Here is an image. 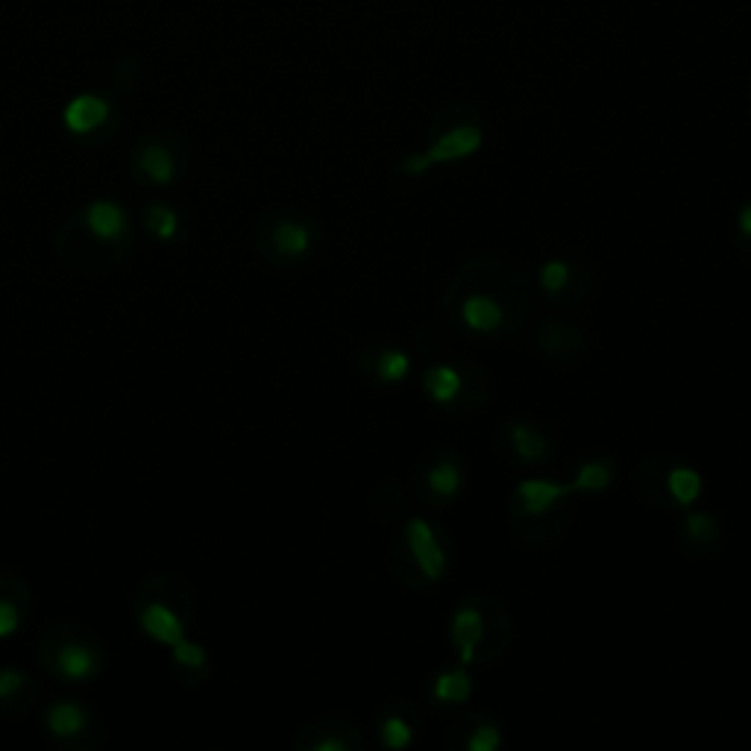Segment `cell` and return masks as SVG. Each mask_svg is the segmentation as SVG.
Instances as JSON below:
<instances>
[{
  "instance_id": "1",
  "label": "cell",
  "mask_w": 751,
  "mask_h": 751,
  "mask_svg": "<svg viewBox=\"0 0 751 751\" xmlns=\"http://www.w3.org/2000/svg\"><path fill=\"white\" fill-rule=\"evenodd\" d=\"M529 279L508 259L476 256L446 288V320L467 338L496 341L523 329L529 314Z\"/></svg>"
},
{
  "instance_id": "2",
  "label": "cell",
  "mask_w": 751,
  "mask_h": 751,
  "mask_svg": "<svg viewBox=\"0 0 751 751\" xmlns=\"http://www.w3.org/2000/svg\"><path fill=\"white\" fill-rule=\"evenodd\" d=\"M135 218L121 200L97 197L59 223L53 253L68 270L103 276L133 259Z\"/></svg>"
},
{
  "instance_id": "3",
  "label": "cell",
  "mask_w": 751,
  "mask_h": 751,
  "mask_svg": "<svg viewBox=\"0 0 751 751\" xmlns=\"http://www.w3.org/2000/svg\"><path fill=\"white\" fill-rule=\"evenodd\" d=\"M194 590L191 584L179 573L171 570H159L150 573L147 578L138 581L133 593V619L135 628L171 649L182 643L185 637H191V625H194Z\"/></svg>"
},
{
  "instance_id": "4",
  "label": "cell",
  "mask_w": 751,
  "mask_h": 751,
  "mask_svg": "<svg viewBox=\"0 0 751 751\" xmlns=\"http://www.w3.org/2000/svg\"><path fill=\"white\" fill-rule=\"evenodd\" d=\"M36 661L53 681L83 687L106 672L109 652L94 628L77 619H59L39 634Z\"/></svg>"
},
{
  "instance_id": "5",
  "label": "cell",
  "mask_w": 751,
  "mask_h": 751,
  "mask_svg": "<svg viewBox=\"0 0 751 751\" xmlns=\"http://www.w3.org/2000/svg\"><path fill=\"white\" fill-rule=\"evenodd\" d=\"M253 247L267 265L300 267L320 247V226L303 209L276 206L253 221Z\"/></svg>"
},
{
  "instance_id": "6",
  "label": "cell",
  "mask_w": 751,
  "mask_h": 751,
  "mask_svg": "<svg viewBox=\"0 0 751 751\" xmlns=\"http://www.w3.org/2000/svg\"><path fill=\"white\" fill-rule=\"evenodd\" d=\"M508 640V614L490 596L461 599L449 617V646L458 661L473 663L493 661L502 655Z\"/></svg>"
},
{
  "instance_id": "7",
  "label": "cell",
  "mask_w": 751,
  "mask_h": 751,
  "mask_svg": "<svg viewBox=\"0 0 751 751\" xmlns=\"http://www.w3.org/2000/svg\"><path fill=\"white\" fill-rule=\"evenodd\" d=\"M394 564H405L411 570V575L405 578L408 587L441 584L452 564V549L446 534L426 517H408L399 531Z\"/></svg>"
},
{
  "instance_id": "8",
  "label": "cell",
  "mask_w": 751,
  "mask_h": 751,
  "mask_svg": "<svg viewBox=\"0 0 751 751\" xmlns=\"http://www.w3.org/2000/svg\"><path fill=\"white\" fill-rule=\"evenodd\" d=\"M420 388L435 408L449 414H470L490 397L487 373L467 361H435L423 373Z\"/></svg>"
},
{
  "instance_id": "9",
  "label": "cell",
  "mask_w": 751,
  "mask_h": 751,
  "mask_svg": "<svg viewBox=\"0 0 751 751\" xmlns=\"http://www.w3.org/2000/svg\"><path fill=\"white\" fill-rule=\"evenodd\" d=\"M42 725L53 746L65 751H100L106 743V719L80 699H56L42 710Z\"/></svg>"
},
{
  "instance_id": "10",
  "label": "cell",
  "mask_w": 751,
  "mask_h": 751,
  "mask_svg": "<svg viewBox=\"0 0 751 751\" xmlns=\"http://www.w3.org/2000/svg\"><path fill=\"white\" fill-rule=\"evenodd\" d=\"M658 464H661V470H655L652 461L640 464L637 476H646V487L637 485V493L663 511L693 508L705 490L702 473L693 464H684L678 458H658Z\"/></svg>"
},
{
  "instance_id": "11",
  "label": "cell",
  "mask_w": 751,
  "mask_h": 751,
  "mask_svg": "<svg viewBox=\"0 0 751 751\" xmlns=\"http://www.w3.org/2000/svg\"><path fill=\"white\" fill-rule=\"evenodd\" d=\"M188 168V144L182 135L150 133L138 138L130 153V171L135 182L150 188L174 185Z\"/></svg>"
},
{
  "instance_id": "12",
  "label": "cell",
  "mask_w": 751,
  "mask_h": 751,
  "mask_svg": "<svg viewBox=\"0 0 751 751\" xmlns=\"http://www.w3.org/2000/svg\"><path fill=\"white\" fill-rule=\"evenodd\" d=\"M482 144H485V130H482L479 121H455V124H449L446 130L435 135L426 150L405 156L399 171L411 179L423 177L432 168L464 162V159L476 156L482 150Z\"/></svg>"
},
{
  "instance_id": "13",
  "label": "cell",
  "mask_w": 751,
  "mask_h": 751,
  "mask_svg": "<svg viewBox=\"0 0 751 751\" xmlns=\"http://www.w3.org/2000/svg\"><path fill=\"white\" fill-rule=\"evenodd\" d=\"M467 487V464L452 449H429L414 467V490L426 505H452Z\"/></svg>"
},
{
  "instance_id": "14",
  "label": "cell",
  "mask_w": 751,
  "mask_h": 751,
  "mask_svg": "<svg viewBox=\"0 0 751 751\" xmlns=\"http://www.w3.org/2000/svg\"><path fill=\"white\" fill-rule=\"evenodd\" d=\"M573 496V490L567 482H555L546 476H526L514 485L511 493V526L517 523H529L531 526H543L555 517H564V502ZM526 537V534H523Z\"/></svg>"
},
{
  "instance_id": "15",
  "label": "cell",
  "mask_w": 751,
  "mask_h": 751,
  "mask_svg": "<svg viewBox=\"0 0 751 751\" xmlns=\"http://www.w3.org/2000/svg\"><path fill=\"white\" fill-rule=\"evenodd\" d=\"M502 452L523 467H543L555 458V441L546 426L531 417H508L499 429Z\"/></svg>"
},
{
  "instance_id": "16",
  "label": "cell",
  "mask_w": 751,
  "mask_h": 751,
  "mask_svg": "<svg viewBox=\"0 0 751 751\" xmlns=\"http://www.w3.org/2000/svg\"><path fill=\"white\" fill-rule=\"evenodd\" d=\"M364 746V737L358 725L347 716L323 713L309 719L294 734V751H358Z\"/></svg>"
},
{
  "instance_id": "17",
  "label": "cell",
  "mask_w": 751,
  "mask_h": 751,
  "mask_svg": "<svg viewBox=\"0 0 751 751\" xmlns=\"http://www.w3.org/2000/svg\"><path fill=\"white\" fill-rule=\"evenodd\" d=\"M358 370L364 379L385 385V388H397L402 385L411 370H414V358L408 350H402L399 344L391 341H379V344H367L358 353Z\"/></svg>"
},
{
  "instance_id": "18",
  "label": "cell",
  "mask_w": 751,
  "mask_h": 751,
  "mask_svg": "<svg viewBox=\"0 0 751 751\" xmlns=\"http://www.w3.org/2000/svg\"><path fill=\"white\" fill-rule=\"evenodd\" d=\"M33 587L21 573L0 567V640H12L30 619Z\"/></svg>"
},
{
  "instance_id": "19",
  "label": "cell",
  "mask_w": 751,
  "mask_h": 751,
  "mask_svg": "<svg viewBox=\"0 0 751 751\" xmlns=\"http://www.w3.org/2000/svg\"><path fill=\"white\" fill-rule=\"evenodd\" d=\"M42 699V684L21 666H0V716L18 719Z\"/></svg>"
},
{
  "instance_id": "20",
  "label": "cell",
  "mask_w": 751,
  "mask_h": 751,
  "mask_svg": "<svg viewBox=\"0 0 751 751\" xmlns=\"http://www.w3.org/2000/svg\"><path fill=\"white\" fill-rule=\"evenodd\" d=\"M373 728H376V740H379L382 749L402 751L414 746L420 719H417L414 707L405 705V702H385L376 713Z\"/></svg>"
},
{
  "instance_id": "21",
  "label": "cell",
  "mask_w": 751,
  "mask_h": 751,
  "mask_svg": "<svg viewBox=\"0 0 751 751\" xmlns=\"http://www.w3.org/2000/svg\"><path fill=\"white\" fill-rule=\"evenodd\" d=\"M473 693H476V684H473L470 666L461 661L438 669V672L429 678V684H426L429 702L435 707H441V710L467 705V702L473 699Z\"/></svg>"
},
{
  "instance_id": "22",
  "label": "cell",
  "mask_w": 751,
  "mask_h": 751,
  "mask_svg": "<svg viewBox=\"0 0 751 751\" xmlns=\"http://www.w3.org/2000/svg\"><path fill=\"white\" fill-rule=\"evenodd\" d=\"M446 746H449V749L458 746V749L464 751H499L505 746V731H502V725H499L493 716H487V713H470V716H464V719L452 728Z\"/></svg>"
},
{
  "instance_id": "23",
  "label": "cell",
  "mask_w": 751,
  "mask_h": 751,
  "mask_svg": "<svg viewBox=\"0 0 751 751\" xmlns=\"http://www.w3.org/2000/svg\"><path fill=\"white\" fill-rule=\"evenodd\" d=\"M112 118V106L109 100L97 97V94H77L65 112H62V121H65V130L71 135H94L97 130H103Z\"/></svg>"
},
{
  "instance_id": "24",
  "label": "cell",
  "mask_w": 751,
  "mask_h": 751,
  "mask_svg": "<svg viewBox=\"0 0 751 751\" xmlns=\"http://www.w3.org/2000/svg\"><path fill=\"white\" fill-rule=\"evenodd\" d=\"M678 540L684 546H693V555L699 558H707L719 549L722 543V526L713 514L707 511H696V508H687L681 514V526H678Z\"/></svg>"
},
{
  "instance_id": "25",
  "label": "cell",
  "mask_w": 751,
  "mask_h": 751,
  "mask_svg": "<svg viewBox=\"0 0 751 751\" xmlns=\"http://www.w3.org/2000/svg\"><path fill=\"white\" fill-rule=\"evenodd\" d=\"M575 285H578V262H573V259L555 256L537 267V288L552 303L573 300Z\"/></svg>"
},
{
  "instance_id": "26",
  "label": "cell",
  "mask_w": 751,
  "mask_h": 751,
  "mask_svg": "<svg viewBox=\"0 0 751 751\" xmlns=\"http://www.w3.org/2000/svg\"><path fill=\"white\" fill-rule=\"evenodd\" d=\"M537 350L555 361H573L584 353V335L573 323L564 320H549L537 332Z\"/></svg>"
},
{
  "instance_id": "27",
  "label": "cell",
  "mask_w": 751,
  "mask_h": 751,
  "mask_svg": "<svg viewBox=\"0 0 751 751\" xmlns=\"http://www.w3.org/2000/svg\"><path fill=\"white\" fill-rule=\"evenodd\" d=\"M171 672L179 684H203L212 675V655L203 643L185 637L182 643L171 646Z\"/></svg>"
},
{
  "instance_id": "28",
  "label": "cell",
  "mask_w": 751,
  "mask_h": 751,
  "mask_svg": "<svg viewBox=\"0 0 751 751\" xmlns=\"http://www.w3.org/2000/svg\"><path fill=\"white\" fill-rule=\"evenodd\" d=\"M141 223L147 229L150 238H156L159 244H171L179 241L185 232V215L168 200H147L141 209Z\"/></svg>"
},
{
  "instance_id": "29",
  "label": "cell",
  "mask_w": 751,
  "mask_h": 751,
  "mask_svg": "<svg viewBox=\"0 0 751 751\" xmlns=\"http://www.w3.org/2000/svg\"><path fill=\"white\" fill-rule=\"evenodd\" d=\"M614 479H617L614 458L590 455V458L578 461V467H575L573 476L567 479V485L573 490V496L575 493H605V490H611Z\"/></svg>"
},
{
  "instance_id": "30",
  "label": "cell",
  "mask_w": 751,
  "mask_h": 751,
  "mask_svg": "<svg viewBox=\"0 0 751 751\" xmlns=\"http://www.w3.org/2000/svg\"><path fill=\"white\" fill-rule=\"evenodd\" d=\"M734 235H737V247L746 256V262H751V197L743 200L734 212Z\"/></svg>"
}]
</instances>
